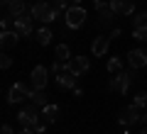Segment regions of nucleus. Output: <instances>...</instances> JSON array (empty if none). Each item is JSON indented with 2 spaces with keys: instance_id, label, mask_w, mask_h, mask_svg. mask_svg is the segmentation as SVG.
Returning <instances> with one entry per match:
<instances>
[{
  "instance_id": "1",
  "label": "nucleus",
  "mask_w": 147,
  "mask_h": 134,
  "mask_svg": "<svg viewBox=\"0 0 147 134\" xmlns=\"http://www.w3.org/2000/svg\"><path fill=\"white\" fill-rule=\"evenodd\" d=\"M135 71H137V68H130V71H120V73H115V76H113V78L108 81V90H113V93H120V95H125L127 90H130V85L137 81Z\"/></svg>"
},
{
  "instance_id": "2",
  "label": "nucleus",
  "mask_w": 147,
  "mask_h": 134,
  "mask_svg": "<svg viewBox=\"0 0 147 134\" xmlns=\"http://www.w3.org/2000/svg\"><path fill=\"white\" fill-rule=\"evenodd\" d=\"M86 20H88V12H86V7H81V5H69L66 12H64V25H66L69 29L84 27Z\"/></svg>"
},
{
  "instance_id": "3",
  "label": "nucleus",
  "mask_w": 147,
  "mask_h": 134,
  "mask_svg": "<svg viewBox=\"0 0 147 134\" xmlns=\"http://www.w3.org/2000/svg\"><path fill=\"white\" fill-rule=\"evenodd\" d=\"M30 15H32V20H39V22H44V25H49V22L57 20L59 12L49 5V0H39V3H34V5L30 7Z\"/></svg>"
},
{
  "instance_id": "4",
  "label": "nucleus",
  "mask_w": 147,
  "mask_h": 134,
  "mask_svg": "<svg viewBox=\"0 0 147 134\" xmlns=\"http://www.w3.org/2000/svg\"><path fill=\"white\" fill-rule=\"evenodd\" d=\"M39 105H25V107L20 110V112H17V119H20V124L22 127H37V124H39Z\"/></svg>"
},
{
  "instance_id": "5",
  "label": "nucleus",
  "mask_w": 147,
  "mask_h": 134,
  "mask_svg": "<svg viewBox=\"0 0 147 134\" xmlns=\"http://www.w3.org/2000/svg\"><path fill=\"white\" fill-rule=\"evenodd\" d=\"M140 117H142L140 107H137V105H127V107L120 110V117H118V122H120L123 127H130V124L140 122Z\"/></svg>"
},
{
  "instance_id": "6",
  "label": "nucleus",
  "mask_w": 147,
  "mask_h": 134,
  "mask_svg": "<svg viewBox=\"0 0 147 134\" xmlns=\"http://www.w3.org/2000/svg\"><path fill=\"white\" fill-rule=\"evenodd\" d=\"M12 29H15L20 37H30V34H34V20H32V15L15 17V25H12Z\"/></svg>"
},
{
  "instance_id": "7",
  "label": "nucleus",
  "mask_w": 147,
  "mask_h": 134,
  "mask_svg": "<svg viewBox=\"0 0 147 134\" xmlns=\"http://www.w3.org/2000/svg\"><path fill=\"white\" fill-rule=\"evenodd\" d=\"M27 95H30V88H25V83H12L10 90H7V103L20 105V103H25Z\"/></svg>"
},
{
  "instance_id": "8",
  "label": "nucleus",
  "mask_w": 147,
  "mask_h": 134,
  "mask_svg": "<svg viewBox=\"0 0 147 134\" xmlns=\"http://www.w3.org/2000/svg\"><path fill=\"white\" fill-rule=\"evenodd\" d=\"M30 78H32V88L44 90V88H47V83H49V68L34 66V68H32V73H30Z\"/></svg>"
},
{
  "instance_id": "9",
  "label": "nucleus",
  "mask_w": 147,
  "mask_h": 134,
  "mask_svg": "<svg viewBox=\"0 0 147 134\" xmlns=\"http://www.w3.org/2000/svg\"><path fill=\"white\" fill-rule=\"evenodd\" d=\"M125 61H127L130 68H145L147 66V51L145 49H130L127 56H125Z\"/></svg>"
},
{
  "instance_id": "10",
  "label": "nucleus",
  "mask_w": 147,
  "mask_h": 134,
  "mask_svg": "<svg viewBox=\"0 0 147 134\" xmlns=\"http://www.w3.org/2000/svg\"><path fill=\"white\" fill-rule=\"evenodd\" d=\"M108 7L115 15H135V0H110Z\"/></svg>"
},
{
  "instance_id": "11",
  "label": "nucleus",
  "mask_w": 147,
  "mask_h": 134,
  "mask_svg": "<svg viewBox=\"0 0 147 134\" xmlns=\"http://www.w3.org/2000/svg\"><path fill=\"white\" fill-rule=\"evenodd\" d=\"M88 68H91V61L86 56H71V61H69V71L74 73V76H84V73H88Z\"/></svg>"
},
{
  "instance_id": "12",
  "label": "nucleus",
  "mask_w": 147,
  "mask_h": 134,
  "mask_svg": "<svg viewBox=\"0 0 147 134\" xmlns=\"http://www.w3.org/2000/svg\"><path fill=\"white\" fill-rule=\"evenodd\" d=\"M108 49H110V37H96L93 41H91V54L93 56H105L108 54Z\"/></svg>"
},
{
  "instance_id": "13",
  "label": "nucleus",
  "mask_w": 147,
  "mask_h": 134,
  "mask_svg": "<svg viewBox=\"0 0 147 134\" xmlns=\"http://www.w3.org/2000/svg\"><path fill=\"white\" fill-rule=\"evenodd\" d=\"M20 39L15 29H0V51H5V49H12Z\"/></svg>"
},
{
  "instance_id": "14",
  "label": "nucleus",
  "mask_w": 147,
  "mask_h": 134,
  "mask_svg": "<svg viewBox=\"0 0 147 134\" xmlns=\"http://www.w3.org/2000/svg\"><path fill=\"white\" fill-rule=\"evenodd\" d=\"M7 15H10V17L30 15V7H27L25 0H10V3H7Z\"/></svg>"
},
{
  "instance_id": "15",
  "label": "nucleus",
  "mask_w": 147,
  "mask_h": 134,
  "mask_svg": "<svg viewBox=\"0 0 147 134\" xmlns=\"http://www.w3.org/2000/svg\"><path fill=\"white\" fill-rule=\"evenodd\" d=\"M54 78H57V85H59V88H71V90H74V88H76V81H79V76H74L71 71L57 73V76H54Z\"/></svg>"
},
{
  "instance_id": "16",
  "label": "nucleus",
  "mask_w": 147,
  "mask_h": 134,
  "mask_svg": "<svg viewBox=\"0 0 147 134\" xmlns=\"http://www.w3.org/2000/svg\"><path fill=\"white\" fill-rule=\"evenodd\" d=\"M42 117L47 119L49 124H52V122H57V117H59V105H52V103H47V105L42 107Z\"/></svg>"
},
{
  "instance_id": "17",
  "label": "nucleus",
  "mask_w": 147,
  "mask_h": 134,
  "mask_svg": "<svg viewBox=\"0 0 147 134\" xmlns=\"http://www.w3.org/2000/svg\"><path fill=\"white\" fill-rule=\"evenodd\" d=\"M113 17H115V12L110 10V7H103V10H98V25L100 27H110L113 25Z\"/></svg>"
},
{
  "instance_id": "18",
  "label": "nucleus",
  "mask_w": 147,
  "mask_h": 134,
  "mask_svg": "<svg viewBox=\"0 0 147 134\" xmlns=\"http://www.w3.org/2000/svg\"><path fill=\"white\" fill-rule=\"evenodd\" d=\"M54 59H57V61H71V49H69V44H57Z\"/></svg>"
},
{
  "instance_id": "19",
  "label": "nucleus",
  "mask_w": 147,
  "mask_h": 134,
  "mask_svg": "<svg viewBox=\"0 0 147 134\" xmlns=\"http://www.w3.org/2000/svg\"><path fill=\"white\" fill-rule=\"evenodd\" d=\"M27 98H30L34 105H39V107H44V105H47V93H44V90H37V88H32Z\"/></svg>"
},
{
  "instance_id": "20",
  "label": "nucleus",
  "mask_w": 147,
  "mask_h": 134,
  "mask_svg": "<svg viewBox=\"0 0 147 134\" xmlns=\"http://www.w3.org/2000/svg\"><path fill=\"white\" fill-rule=\"evenodd\" d=\"M34 34H37V41H39L42 47H47L49 41H52V37H54V34H52V29H49V27H44V25L39 27V29H37Z\"/></svg>"
},
{
  "instance_id": "21",
  "label": "nucleus",
  "mask_w": 147,
  "mask_h": 134,
  "mask_svg": "<svg viewBox=\"0 0 147 134\" xmlns=\"http://www.w3.org/2000/svg\"><path fill=\"white\" fill-rule=\"evenodd\" d=\"M123 63H125V61H123V56H113V59L108 61V73H113V76L120 73V71H123Z\"/></svg>"
},
{
  "instance_id": "22",
  "label": "nucleus",
  "mask_w": 147,
  "mask_h": 134,
  "mask_svg": "<svg viewBox=\"0 0 147 134\" xmlns=\"http://www.w3.org/2000/svg\"><path fill=\"white\" fill-rule=\"evenodd\" d=\"M142 25H147V12L145 10L132 15V29H137V27H142Z\"/></svg>"
},
{
  "instance_id": "23",
  "label": "nucleus",
  "mask_w": 147,
  "mask_h": 134,
  "mask_svg": "<svg viewBox=\"0 0 147 134\" xmlns=\"http://www.w3.org/2000/svg\"><path fill=\"white\" fill-rule=\"evenodd\" d=\"M49 71H52L54 76H57V73L69 71V61H57V59H54V63H52V68H49Z\"/></svg>"
},
{
  "instance_id": "24",
  "label": "nucleus",
  "mask_w": 147,
  "mask_h": 134,
  "mask_svg": "<svg viewBox=\"0 0 147 134\" xmlns=\"http://www.w3.org/2000/svg\"><path fill=\"white\" fill-rule=\"evenodd\" d=\"M132 37H135L137 41H147V25L137 27V29H132Z\"/></svg>"
},
{
  "instance_id": "25",
  "label": "nucleus",
  "mask_w": 147,
  "mask_h": 134,
  "mask_svg": "<svg viewBox=\"0 0 147 134\" xmlns=\"http://www.w3.org/2000/svg\"><path fill=\"white\" fill-rule=\"evenodd\" d=\"M49 5H52L57 12H66V7H69V0H49Z\"/></svg>"
},
{
  "instance_id": "26",
  "label": "nucleus",
  "mask_w": 147,
  "mask_h": 134,
  "mask_svg": "<svg viewBox=\"0 0 147 134\" xmlns=\"http://www.w3.org/2000/svg\"><path fill=\"white\" fill-rule=\"evenodd\" d=\"M132 105H137V107H147V93H137L135 95V100H132Z\"/></svg>"
},
{
  "instance_id": "27",
  "label": "nucleus",
  "mask_w": 147,
  "mask_h": 134,
  "mask_svg": "<svg viewBox=\"0 0 147 134\" xmlns=\"http://www.w3.org/2000/svg\"><path fill=\"white\" fill-rule=\"evenodd\" d=\"M12 66V56H7V54L0 51V71H5V68Z\"/></svg>"
},
{
  "instance_id": "28",
  "label": "nucleus",
  "mask_w": 147,
  "mask_h": 134,
  "mask_svg": "<svg viewBox=\"0 0 147 134\" xmlns=\"http://www.w3.org/2000/svg\"><path fill=\"white\" fill-rule=\"evenodd\" d=\"M0 134H15V129L10 124H0Z\"/></svg>"
},
{
  "instance_id": "29",
  "label": "nucleus",
  "mask_w": 147,
  "mask_h": 134,
  "mask_svg": "<svg viewBox=\"0 0 147 134\" xmlns=\"http://www.w3.org/2000/svg\"><path fill=\"white\" fill-rule=\"evenodd\" d=\"M34 132H37V134H47V124H42V122H39V124L34 127Z\"/></svg>"
},
{
  "instance_id": "30",
  "label": "nucleus",
  "mask_w": 147,
  "mask_h": 134,
  "mask_svg": "<svg viewBox=\"0 0 147 134\" xmlns=\"http://www.w3.org/2000/svg\"><path fill=\"white\" fill-rule=\"evenodd\" d=\"M17 134H37V132H34V127H22Z\"/></svg>"
},
{
  "instance_id": "31",
  "label": "nucleus",
  "mask_w": 147,
  "mask_h": 134,
  "mask_svg": "<svg viewBox=\"0 0 147 134\" xmlns=\"http://www.w3.org/2000/svg\"><path fill=\"white\" fill-rule=\"evenodd\" d=\"M120 34H123V29H120V27H115V29L110 32V39H118V37H120Z\"/></svg>"
},
{
  "instance_id": "32",
  "label": "nucleus",
  "mask_w": 147,
  "mask_h": 134,
  "mask_svg": "<svg viewBox=\"0 0 147 134\" xmlns=\"http://www.w3.org/2000/svg\"><path fill=\"white\" fill-rule=\"evenodd\" d=\"M140 122H145V127H147V112H145V115L140 117Z\"/></svg>"
},
{
  "instance_id": "33",
  "label": "nucleus",
  "mask_w": 147,
  "mask_h": 134,
  "mask_svg": "<svg viewBox=\"0 0 147 134\" xmlns=\"http://www.w3.org/2000/svg\"><path fill=\"white\" fill-rule=\"evenodd\" d=\"M69 3H71V5H79V3H81V0H69Z\"/></svg>"
},
{
  "instance_id": "34",
  "label": "nucleus",
  "mask_w": 147,
  "mask_h": 134,
  "mask_svg": "<svg viewBox=\"0 0 147 134\" xmlns=\"http://www.w3.org/2000/svg\"><path fill=\"white\" fill-rule=\"evenodd\" d=\"M140 134H147V127H145V129H142V132H140Z\"/></svg>"
},
{
  "instance_id": "35",
  "label": "nucleus",
  "mask_w": 147,
  "mask_h": 134,
  "mask_svg": "<svg viewBox=\"0 0 147 134\" xmlns=\"http://www.w3.org/2000/svg\"><path fill=\"white\" fill-rule=\"evenodd\" d=\"M103 3H110V0H103Z\"/></svg>"
},
{
  "instance_id": "36",
  "label": "nucleus",
  "mask_w": 147,
  "mask_h": 134,
  "mask_svg": "<svg viewBox=\"0 0 147 134\" xmlns=\"http://www.w3.org/2000/svg\"><path fill=\"white\" fill-rule=\"evenodd\" d=\"M34 3H39V0H34Z\"/></svg>"
},
{
  "instance_id": "37",
  "label": "nucleus",
  "mask_w": 147,
  "mask_h": 134,
  "mask_svg": "<svg viewBox=\"0 0 147 134\" xmlns=\"http://www.w3.org/2000/svg\"><path fill=\"white\" fill-rule=\"evenodd\" d=\"M125 134H130V132H125Z\"/></svg>"
},
{
  "instance_id": "38",
  "label": "nucleus",
  "mask_w": 147,
  "mask_h": 134,
  "mask_svg": "<svg viewBox=\"0 0 147 134\" xmlns=\"http://www.w3.org/2000/svg\"><path fill=\"white\" fill-rule=\"evenodd\" d=\"M0 7H3V5H0Z\"/></svg>"
}]
</instances>
